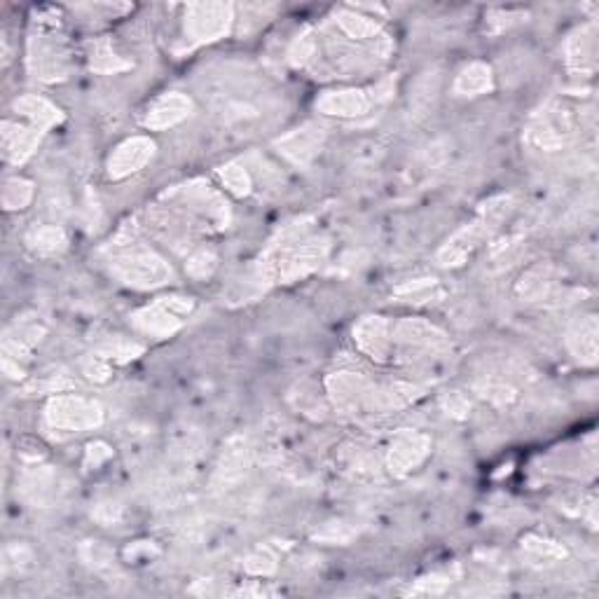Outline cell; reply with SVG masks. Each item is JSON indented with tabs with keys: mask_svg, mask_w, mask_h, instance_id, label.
Masks as SVG:
<instances>
[{
	"mask_svg": "<svg viewBox=\"0 0 599 599\" xmlns=\"http://www.w3.org/2000/svg\"><path fill=\"white\" fill-rule=\"evenodd\" d=\"M108 263L110 274L117 281H122L125 286L139 288V291H153V288H162L176 281L174 270H171V265L160 253L146 244L132 242V239L117 246Z\"/></svg>",
	"mask_w": 599,
	"mask_h": 599,
	"instance_id": "6da1fadb",
	"label": "cell"
},
{
	"mask_svg": "<svg viewBox=\"0 0 599 599\" xmlns=\"http://www.w3.org/2000/svg\"><path fill=\"white\" fill-rule=\"evenodd\" d=\"M174 202V211L178 216L188 220L195 227H206V230H223L230 225V206L223 197L218 195L211 185L202 181L181 185L171 195H167Z\"/></svg>",
	"mask_w": 599,
	"mask_h": 599,
	"instance_id": "7a4b0ae2",
	"label": "cell"
},
{
	"mask_svg": "<svg viewBox=\"0 0 599 599\" xmlns=\"http://www.w3.org/2000/svg\"><path fill=\"white\" fill-rule=\"evenodd\" d=\"M29 71L40 82H61L71 71V50L57 26L38 24L29 38Z\"/></svg>",
	"mask_w": 599,
	"mask_h": 599,
	"instance_id": "3957f363",
	"label": "cell"
},
{
	"mask_svg": "<svg viewBox=\"0 0 599 599\" xmlns=\"http://www.w3.org/2000/svg\"><path fill=\"white\" fill-rule=\"evenodd\" d=\"M578 120L567 103H548L529 122L525 139L541 153H560L576 139Z\"/></svg>",
	"mask_w": 599,
	"mask_h": 599,
	"instance_id": "277c9868",
	"label": "cell"
},
{
	"mask_svg": "<svg viewBox=\"0 0 599 599\" xmlns=\"http://www.w3.org/2000/svg\"><path fill=\"white\" fill-rule=\"evenodd\" d=\"M45 424L52 431L85 433L103 424V408L99 401L78 394L52 396L45 405Z\"/></svg>",
	"mask_w": 599,
	"mask_h": 599,
	"instance_id": "5b68a950",
	"label": "cell"
},
{
	"mask_svg": "<svg viewBox=\"0 0 599 599\" xmlns=\"http://www.w3.org/2000/svg\"><path fill=\"white\" fill-rule=\"evenodd\" d=\"M192 312H195V300L183 298V295H167V298L155 300L153 305L134 312L129 321L141 335L153 337V340H167L183 328Z\"/></svg>",
	"mask_w": 599,
	"mask_h": 599,
	"instance_id": "8992f818",
	"label": "cell"
},
{
	"mask_svg": "<svg viewBox=\"0 0 599 599\" xmlns=\"http://www.w3.org/2000/svg\"><path fill=\"white\" fill-rule=\"evenodd\" d=\"M508 199H499L497 204H490L483 211V216L478 220H473L471 225L461 227V230L454 234L452 239H447V244H443V249L438 251V265L440 267H461L471 258V253L478 249L480 242L490 234L497 220L504 216V204Z\"/></svg>",
	"mask_w": 599,
	"mask_h": 599,
	"instance_id": "52a82bcc",
	"label": "cell"
},
{
	"mask_svg": "<svg viewBox=\"0 0 599 599\" xmlns=\"http://www.w3.org/2000/svg\"><path fill=\"white\" fill-rule=\"evenodd\" d=\"M234 24L230 3H192L185 10V38L190 45L216 43L225 38Z\"/></svg>",
	"mask_w": 599,
	"mask_h": 599,
	"instance_id": "ba28073f",
	"label": "cell"
},
{
	"mask_svg": "<svg viewBox=\"0 0 599 599\" xmlns=\"http://www.w3.org/2000/svg\"><path fill=\"white\" fill-rule=\"evenodd\" d=\"M396 347L405 356L415 354V358H426L431 354H443V351L450 349V340L431 321L408 316V319H401L394 326V349Z\"/></svg>",
	"mask_w": 599,
	"mask_h": 599,
	"instance_id": "9c48e42d",
	"label": "cell"
},
{
	"mask_svg": "<svg viewBox=\"0 0 599 599\" xmlns=\"http://www.w3.org/2000/svg\"><path fill=\"white\" fill-rule=\"evenodd\" d=\"M157 153V143L150 136H132V139L122 141L120 146H115L106 162V176L110 181H122L139 174L141 169H146L150 160Z\"/></svg>",
	"mask_w": 599,
	"mask_h": 599,
	"instance_id": "30bf717a",
	"label": "cell"
},
{
	"mask_svg": "<svg viewBox=\"0 0 599 599\" xmlns=\"http://www.w3.org/2000/svg\"><path fill=\"white\" fill-rule=\"evenodd\" d=\"M330 403L342 412H366L373 382L354 370H337L326 380Z\"/></svg>",
	"mask_w": 599,
	"mask_h": 599,
	"instance_id": "8fae6325",
	"label": "cell"
},
{
	"mask_svg": "<svg viewBox=\"0 0 599 599\" xmlns=\"http://www.w3.org/2000/svg\"><path fill=\"white\" fill-rule=\"evenodd\" d=\"M431 452V436L415 429H401L391 438L387 452V468L396 478L408 475L412 468H417Z\"/></svg>",
	"mask_w": 599,
	"mask_h": 599,
	"instance_id": "7c38bea8",
	"label": "cell"
},
{
	"mask_svg": "<svg viewBox=\"0 0 599 599\" xmlns=\"http://www.w3.org/2000/svg\"><path fill=\"white\" fill-rule=\"evenodd\" d=\"M377 94V92H375ZM373 89L363 87H342L328 89L316 99V110L328 117H342V120H354V117L368 115V110L375 106L377 96Z\"/></svg>",
	"mask_w": 599,
	"mask_h": 599,
	"instance_id": "4fadbf2b",
	"label": "cell"
},
{
	"mask_svg": "<svg viewBox=\"0 0 599 599\" xmlns=\"http://www.w3.org/2000/svg\"><path fill=\"white\" fill-rule=\"evenodd\" d=\"M326 136V127L316 125V122H307V125L281 136L274 146H277L279 155L286 157L295 167H307V164L316 160V155L321 153L323 146H326Z\"/></svg>",
	"mask_w": 599,
	"mask_h": 599,
	"instance_id": "5bb4252c",
	"label": "cell"
},
{
	"mask_svg": "<svg viewBox=\"0 0 599 599\" xmlns=\"http://www.w3.org/2000/svg\"><path fill=\"white\" fill-rule=\"evenodd\" d=\"M354 342L358 351L375 363H387L394 351V323L380 314L363 316L354 326Z\"/></svg>",
	"mask_w": 599,
	"mask_h": 599,
	"instance_id": "9a60e30c",
	"label": "cell"
},
{
	"mask_svg": "<svg viewBox=\"0 0 599 599\" xmlns=\"http://www.w3.org/2000/svg\"><path fill=\"white\" fill-rule=\"evenodd\" d=\"M192 110H195V103H192L188 94L167 92L150 103L146 115H143V127L150 129V132H164V129H171L188 120Z\"/></svg>",
	"mask_w": 599,
	"mask_h": 599,
	"instance_id": "2e32d148",
	"label": "cell"
},
{
	"mask_svg": "<svg viewBox=\"0 0 599 599\" xmlns=\"http://www.w3.org/2000/svg\"><path fill=\"white\" fill-rule=\"evenodd\" d=\"M45 132L31 122L19 120H5L3 122V155L10 164H24L29 157L36 153V148L43 141Z\"/></svg>",
	"mask_w": 599,
	"mask_h": 599,
	"instance_id": "e0dca14e",
	"label": "cell"
},
{
	"mask_svg": "<svg viewBox=\"0 0 599 599\" xmlns=\"http://www.w3.org/2000/svg\"><path fill=\"white\" fill-rule=\"evenodd\" d=\"M19 492H22V497L33 506H50L54 501H59L61 494L66 492V483L57 468L36 466L22 478Z\"/></svg>",
	"mask_w": 599,
	"mask_h": 599,
	"instance_id": "ac0fdd59",
	"label": "cell"
},
{
	"mask_svg": "<svg viewBox=\"0 0 599 599\" xmlns=\"http://www.w3.org/2000/svg\"><path fill=\"white\" fill-rule=\"evenodd\" d=\"M562 272L550 263H536L534 267L522 274L515 284V295L522 302H548L560 291Z\"/></svg>",
	"mask_w": 599,
	"mask_h": 599,
	"instance_id": "d6986e66",
	"label": "cell"
},
{
	"mask_svg": "<svg viewBox=\"0 0 599 599\" xmlns=\"http://www.w3.org/2000/svg\"><path fill=\"white\" fill-rule=\"evenodd\" d=\"M47 333V326L38 319H17L15 326H12L8 333H5L3 340V351H5V361L12 363H22L31 356V351L38 347L40 340H43Z\"/></svg>",
	"mask_w": 599,
	"mask_h": 599,
	"instance_id": "ffe728a7",
	"label": "cell"
},
{
	"mask_svg": "<svg viewBox=\"0 0 599 599\" xmlns=\"http://www.w3.org/2000/svg\"><path fill=\"white\" fill-rule=\"evenodd\" d=\"M567 349L581 366L597 363V319L595 314L576 316L567 328Z\"/></svg>",
	"mask_w": 599,
	"mask_h": 599,
	"instance_id": "44dd1931",
	"label": "cell"
},
{
	"mask_svg": "<svg viewBox=\"0 0 599 599\" xmlns=\"http://www.w3.org/2000/svg\"><path fill=\"white\" fill-rule=\"evenodd\" d=\"M422 387L410 382H389V384H373L370 391L366 412H394L408 408L422 396Z\"/></svg>",
	"mask_w": 599,
	"mask_h": 599,
	"instance_id": "7402d4cb",
	"label": "cell"
},
{
	"mask_svg": "<svg viewBox=\"0 0 599 599\" xmlns=\"http://www.w3.org/2000/svg\"><path fill=\"white\" fill-rule=\"evenodd\" d=\"M567 64L574 73L588 75L597 66V29L595 24L581 26L567 40Z\"/></svg>",
	"mask_w": 599,
	"mask_h": 599,
	"instance_id": "603a6c76",
	"label": "cell"
},
{
	"mask_svg": "<svg viewBox=\"0 0 599 599\" xmlns=\"http://www.w3.org/2000/svg\"><path fill=\"white\" fill-rule=\"evenodd\" d=\"M12 110H15L17 117H22V120L40 127L43 132L57 127L59 122L64 120L61 108L54 106V103L50 99H45V96H36V94L19 96V99L12 103Z\"/></svg>",
	"mask_w": 599,
	"mask_h": 599,
	"instance_id": "cb8c5ba5",
	"label": "cell"
},
{
	"mask_svg": "<svg viewBox=\"0 0 599 599\" xmlns=\"http://www.w3.org/2000/svg\"><path fill=\"white\" fill-rule=\"evenodd\" d=\"M335 26L337 31H340V36H344L351 43H382L384 33L380 29V24L375 22V19H370L366 15H358L354 10H340L335 17Z\"/></svg>",
	"mask_w": 599,
	"mask_h": 599,
	"instance_id": "d4e9b609",
	"label": "cell"
},
{
	"mask_svg": "<svg viewBox=\"0 0 599 599\" xmlns=\"http://www.w3.org/2000/svg\"><path fill=\"white\" fill-rule=\"evenodd\" d=\"M26 249H29L33 256L40 258H54L61 256L68 249V234L61 225L50 223V225H33L29 232H26Z\"/></svg>",
	"mask_w": 599,
	"mask_h": 599,
	"instance_id": "484cf974",
	"label": "cell"
},
{
	"mask_svg": "<svg viewBox=\"0 0 599 599\" xmlns=\"http://www.w3.org/2000/svg\"><path fill=\"white\" fill-rule=\"evenodd\" d=\"M494 89V73L492 66L485 61H473L461 68V73L454 80V94L464 99H475V96L490 94Z\"/></svg>",
	"mask_w": 599,
	"mask_h": 599,
	"instance_id": "4316f807",
	"label": "cell"
},
{
	"mask_svg": "<svg viewBox=\"0 0 599 599\" xmlns=\"http://www.w3.org/2000/svg\"><path fill=\"white\" fill-rule=\"evenodd\" d=\"M87 64L92 71L103 75H115L132 68L129 61H125L120 54L115 52L113 43L108 38H94L87 43Z\"/></svg>",
	"mask_w": 599,
	"mask_h": 599,
	"instance_id": "83f0119b",
	"label": "cell"
},
{
	"mask_svg": "<svg viewBox=\"0 0 599 599\" xmlns=\"http://www.w3.org/2000/svg\"><path fill=\"white\" fill-rule=\"evenodd\" d=\"M438 89H440V75L436 71H426L422 78L415 82V87H412L410 92V115L415 117V120L429 115L433 103H436Z\"/></svg>",
	"mask_w": 599,
	"mask_h": 599,
	"instance_id": "f1b7e54d",
	"label": "cell"
},
{
	"mask_svg": "<svg viewBox=\"0 0 599 599\" xmlns=\"http://www.w3.org/2000/svg\"><path fill=\"white\" fill-rule=\"evenodd\" d=\"M251 461V450L246 447L242 440H234V443L227 447V450L223 452V459H220V466H218V478L227 480H237L242 478V473L246 471V466H249Z\"/></svg>",
	"mask_w": 599,
	"mask_h": 599,
	"instance_id": "f546056e",
	"label": "cell"
},
{
	"mask_svg": "<svg viewBox=\"0 0 599 599\" xmlns=\"http://www.w3.org/2000/svg\"><path fill=\"white\" fill-rule=\"evenodd\" d=\"M218 178L223 188L234 197H249L253 192V176L251 171L239 162H227L218 169Z\"/></svg>",
	"mask_w": 599,
	"mask_h": 599,
	"instance_id": "4dcf8cb0",
	"label": "cell"
},
{
	"mask_svg": "<svg viewBox=\"0 0 599 599\" xmlns=\"http://www.w3.org/2000/svg\"><path fill=\"white\" fill-rule=\"evenodd\" d=\"M36 197V185L29 178L15 176L3 185V206L5 211H22L33 202Z\"/></svg>",
	"mask_w": 599,
	"mask_h": 599,
	"instance_id": "1f68e13d",
	"label": "cell"
},
{
	"mask_svg": "<svg viewBox=\"0 0 599 599\" xmlns=\"http://www.w3.org/2000/svg\"><path fill=\"white\" fill-rule=\"evenodd\" d=\"M80 557H82V562L87 564V567L99 571V574L110 576V574H115V571H117L115 553L106 546V543H101V541H85V543H82Z\"/></svg>",
	"mask_w": 599,
	"mask_h": 599,
	"instance_id": "d6a6232c",
	"label": "cell"
},
{
	"mask_svg": "<svg viewBox=\"0 0 599 599\" xmlns=\"http://www.w3.org/2000/svg\"><path fill=\"white\" fill-rule=\"evenodd\" d=\"M218 267V253L211 246H197L190 251V256L185 258V272L192 279H209Z\"/></svg>",
	"mask_w": 599,
	"mask_h": 599,
	"instance_id": "836d02e7",
	"label": "cell"
},
{
	"mask_svg": "<svg viewBox=\"0 0 599 599\" xmlns=\"http://www.w3.org/2000/svg\"><path fill=\"white\" fill-rule=\"evenodd\" d=\"M316 54H319V36L312 29H307L293 40L291 50H288V61L293 66H309L316 61Z\"/></svg>",
	"mask_w": 599,
	"mask_h": 599,
	"instance_id": "e575fe53",
	"label": "cell"
},
{
	"mask_svg": "<svg viewBox=\"0 0 599 599\" xmlns=\"http://www.w3.org/2000/svg\"><path fill=\"white\" fill-rule=\"evenodd\" d=\"M279 567V555L274 553V548L263 546L256 548L253 553L244 560V571L251 576H270Z\"/></svg>",
	"mask_w": 599,
	"mask_h": 599,
	"instance_id": "d590c367",
	"label": "cell"
},
{
	"mask_svg": "<svg viewBox=\"0 0 599 599\" xmlns=\"http://www.w3.org/2000/svg\"><path fill=\"white\" fill-rule=\"evenodd\" d=\"M96 354L108 358V361L127 363V361H134V358H139L143 354V347H141V344H136V342L125 340V337H115L113 342L101 344Z\"/></svg>",
	"mask_w": 599,
	"mask_h": 599,
	"instance_id": "8d00e7d4",
	"label": "cell"
},
{
	"mask_svg": "<svg viewBox=\"0 0 599 599\" xmlns=\"http://www.w3.org/2000/svg\"><path fill=\"white\" fill-rule=\"evenodd\" d=\"M394 293L398 295V298H403L405 302H424V300L433 298V295L443 293V288H440L436 279H415V281H410V284L398 286Z\"/></svg>",
	"mask_w": 599,
	"mask_h": 599,
	"instance_id": "74e56055",
	"label": "cell"
},
{
	"mask_svg": "<svg viewBox=\"0 0 599 599\" xmlns=\"http://www.w3.org/2000/svg\"><path fill=\"white\" fill-rule=\"evenodd\" d=\"M33 562V550L31 546H26V543H10V546H5L3 550V564L5 571L10 569H26Z\"/></svg>",
	"mask_w": 599,
	"mask_h": 599,
	"instance_id": "f35d334b",
	"label": "cell"
},
{
	"mask_svg": "<svg viewBox=\"0 0 599 599\" xmlns=\"http://www.w3.org/2000/svg\"><path fill=\"white\" fill-rule=\"evenodd\" d=\"M522 548L534 557H543V560H560V557H564L562 546H557L553 541L539 539V536H527V539L522 541Z\"/></svg>",
	"mask_w": 599,
	"mask_h": 599,
	"instance_id": "ab89813d",
	"label": "cell"
},
{
	"mask_svg": "<svg viewBox=\"0 0 599 599\" xmlns=\"http://www.w3.org/2000/svg\"><path fill=\"white\" fill-rule=\"evenodd\" d=\"M82 375L92 382H108L110 380V361L99 354L85 358L82 363Z\"/></svg>",
	"mask_w": 599,
	"mask_h": 599,
	"instance_id": "60d3db41",
	"label": "cell"
},
{
	"mask_svg": "<svg viewBox=\"0 0 599 599\" xmlns=\"http://www.w3.org/2000/svg\"><path fill=\"white\" fill-rule=\"evenodd\" d=\"M478 391H480V396L490 398V401H494L497 405H506L515 398V391L501 382H487V384H483V387H478Z\"/></svg>",
	"mask_w": 599,
	"mask_h": 599,
	"instance_id": "b9f144b4",
	"label": "cell"
},
{
	"mask_svg": "<svg viewBox=\"0 0 599 599\" xmlns=\"http://www.w3.org/2000/svg\"><path fill=\"white\" fill-rule=\"evenodd\" d=\"M443 408L447 410V415H452L457 419H466L468 412H471V403H468V398L464 394L452 391V394L443 396Z\"/></svg>",
	"mask_w": 599,
	"mask_h": 599,
	"instance_id": "7bdbcfd3",
	"label": "cell"
},
{
	"mask_svg": "<svg viewBox=\"0 0 599 599\" xmlns=\"http://www.w3.org/2000/svg\"><path fill=\"white\" fill-rule=\"evenodd\" d=\"M382 155H384V146L380 141H366L354 150V160L363 162V164H373L380 160Z\"/></svg>",
	"mask_w": 599,
	"mask_h": 599,
	"instance_id": "ee69618b",
	"label": "cell"
},
{
	"mask_svg": "<svg viewBox=\"0 0 599 599\" xmlns=\"http://www.w3.org/2000/svg\"><path fill=\"white\" fill-rule=\"evenodd\" d=\"M113 457V450L106 443H92L87 447V454H85V466L87 468H99L101 464H106V461Z\"/></svg>",
	"mask_w": 599,
	"mask_h": 599,
	"instance_id": "f6af8a7d",
	"label": "cell"
},
{
	"mask_svg": "<svg viewBox=\"0 0 599 599\" xmlns=\"http://www.w3.org/2000/svg\"><path fill=\"white\" fill-rule=\"evenodd\" d=\"M127 555L132 557L134 562H150V557L160 555V550H157L155 546H150L148 541H139V543H134V546L127 548Z\"/></svg>",
	"mask_w": 599,
	"mask_h": 599,
	"instance_id": "bcb514c9",
	"label": "cell"
}]
</instances>
